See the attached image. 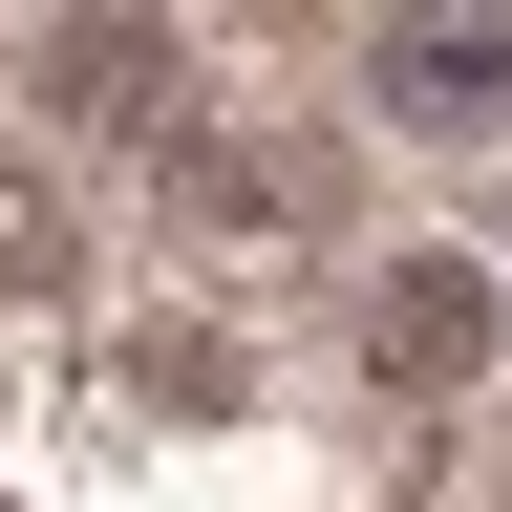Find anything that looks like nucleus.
I'll list each match as a JSON object with an SVG mask.
<instances>
[{"label":"nucleus","mask_w":512,"mask_h":512,"mask_svg":"<svg viewBox=\"0 0 512 512\" xmlns=\"http://www.w3.org/2000/svg\"><path fill=\"white\" fill-rule=\"evenodd\" d=\"M470 342H491V299L448 278V256H427V278H384V363H406V384H448Z\"/></svg>","instance_id":"2"},{"label":"nucleus","mask_w":512,"mask_h":512,"mask_svg":"<svg viewBox=\"0 0 512 512\" xmlns=\"http://www.w3.org/2000/svg\"><path fill=\"white\" fill-rule=\"evenodd\" d=\"M384 107L406 128H512V22H384Z\"/></svg>","instance_id":"1"}]
</instances>
